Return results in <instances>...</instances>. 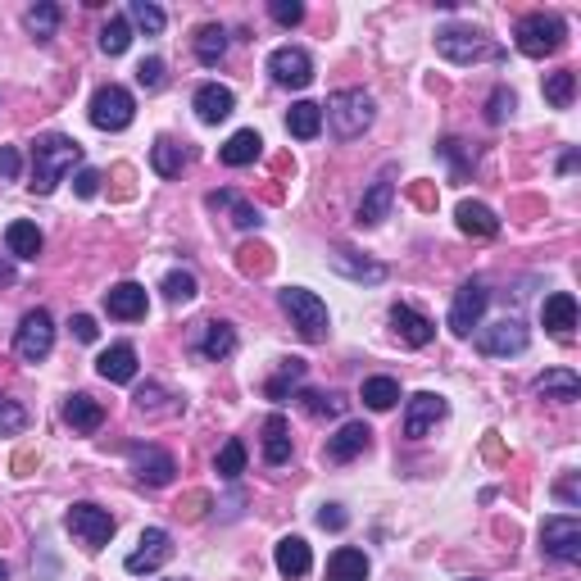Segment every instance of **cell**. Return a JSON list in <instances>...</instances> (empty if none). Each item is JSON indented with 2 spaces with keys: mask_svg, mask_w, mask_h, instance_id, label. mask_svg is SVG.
Returning a JSON list of instances; mask_svg holds the SVG:
<instances>
[{
  "mask_svg": "<svg viewBox=\"0 0 581 581\" xmlns=\"http://www.w3.org/2000/svg\"><path fill=\"white\" fill-rule=\"evenodd\" d=\"M73 164H82V146L73 137H60V132H50L32 146V182L28 187L37 196H50V191L64 182V173H73Z\"/></svg>",
  "mask_w": 581,
  "mask_h": 581,
  "instance_id": "1",
  "label": "cell"
},
{
  "mask_svg": "<svg viewBox=\"0 0 581 581\" xmlns=\"http://www.w3.org/2000/svg\"><path fill=\"white\" fill-rule=\"evenodd\" d=\"M327 123H332V132L341 141H355L368 132V123H373V96L359 87H345V91H332V100H327Z\"/></svg>",
  "mask_w": 581,
  "mask_h": 581,
  "instance_id": "2",
  "label": "cell"
},
{
  "mask_svg": "<svg viewBox=\"0 0 581 581\" xmlns=\"http://www.w3.org/2000/svg\"><path fill=\"white\" fill-rule=\"evenodd\" d=\"M563 37H568L563 19H559V14H545V10L518 19V28H513V46H518L527 60H545V55L563 50Z\"/></svg>",
  "mask_w": 581,
  "mask_h": 581,
  "instance_id": "3",
  "label": "cell"
},
{
  "mask_svg": "<svg viewBox=\"0 0 581 581\" xmlns=\"http://www.w3.org/2000/svg\"><path fill=\"white\" fill-rule=\"evenodd\" d=\"M436 50H441L450 64H477V60H504V50L495 41H486V32L477 28H441L436 32Z\"/></svg>",
  "mask_w": 581,
  "mask_h": 581,
  "instance_id": "4",
  "label": "cell"
},
{
  "mask_svg": "<svg viewBox=\"0 0 581 581\" xmlns=\"http://www.w3.org/2000/svg\"><path fill=\"white\" fill-rule=\"evenodd\" d=\"M282 309L305 341H327V305L314 296V291H305V286H286Z\"/></svg>",
  "mask_w": 581,
  "mask_h": 581,
  "instance_id": "5",
  "label": "cell"
},
{
  "mask_svg": "<svg viewBox=\"0 0 581 581\" xmlns=\"http://www.w3.org/2000/svg\"><path fill=\"white\" fill-rule=\"evenodd\" d=\"M132 119H137V100H132L128 87H119V82L96 87V96H91V123L100 132H123Z\"/></svg>",
  "mask_w": 581,
  "mask_h": 581,
  "instance_id": "6",
  "label": "cell"
},
{
  "mask_svg": "<svg viewBox=\"0 0 581 581\" xmlns=\"http://www.w3.org/2000/svg\"><path fill=\"white\" fill-rule=\"evenodd\" d=\"M64 527H69L73 536H78L87 550H105L109 541H114V513L100 509V504H73L69 513H64Z\"/></svg>",
  "mask_w": 581,
  "mask_h": 581,
  "instance_id": "7",
  "label": "cell"
},
{
  "mask_svg": "<svg viewBox=\"0 0 581 581\" xmlns=\"http://www.w3.org/2000/svg\"><path fill=\"white\" fill-rule=\"evenodd\" d=\"M541 550L559 563H577L581 559V522L572 513H559V518H545L541 527Z\"/></svg>",
  "mask_w": 581,
  "mask_h": 581,
  "instance_id": "8",
  "label": "cell"
},
{
  "mask_svg": "<svg viewBox=\"0 0 581 581\" xmlns=\"http://www.w3.org/2000/svg\"><path fill=\"white\" fill-rule=\"evenodd\" d=\"M50 345H55V323H50L46 309H32V314H23L19 336H14V350H19V359H28V364H41V359L50 355Z\"/></svg>",
  "mask_w": 581,
  "mask_h": 581,
  "instance_id": "9",
  "label": "cell"
},
{
  "mask_svg": "<svg viewBox=\"0 0 581 581\" xmlns=\"http://www.w3.org/2000/svg\"><path fill=\"white\" fill-rule=\"evenodd\" d=\"M486 300H491L486 282H463L459 291H454V305H450V332L473 336V327L482 323V314H486Z\"/></svg>",
  "mask_w": 581,
  "mask_h": 581,
  "instance_id": "10",
  "label": "cell"
},
{
  "mask_svg": "<svg viewBox=\"0 0 581 581\" xmlns=\"http://www.w3.org/2000/svg\"><path fill=\"white\" fill-rule=\"evenodd\" d=\"M477 350L491 355V359L522 355V350H527V327H522L518 318H500V323H491V327L477 332Z\"/></svg>",
  "mask_w": 581,
  "mask_h": 581,
  "instance_id": "11",
  "label": "cell"
},
{
  "mask_svg": "<svg viewBox=\"0 0 581 581\" xmlns=\"http://www.w3.org/2000/svg\"><path fill=\"white\" fill-rule=\"evenodd\" d=\"M268 73H273L277 87H309L314 82V60H309L300 46H277L268 55Z\"/></svg>",
  "mask_w": 581,
  "mask_h": 581,
  "instance_id": "12",
  "label": "cell"
},
{
  "mask_svg": "<svg viewBox=\"0 0 581 581\" xmlns=\"http://www.w3.org/2000/svg\"><path fill=\"white\" fill-rule=\"evenodd\" d=\"M445 409H450V404H445V395L418 391L414 400H409V409H404V436H409V441H423V436L445 418Z\"/></svg>",
  "mask_w": 581,
  "mask_h": 581,
  "instance_id": "13",
  "label": "cell"
},
{
  "mask_svg": "<svg viewBox=\"0 0 581 581\" xmlns=\"http://www.w3.org/2000/svg\"><path fill=\"white\" fill-rule=\"evenodd\" d=\"M128 459H132V473H137L146 486H168L173 473H178V459H173L168 450H159V445H132Z\"/></svg>",
  "mask_w": 581,
  "mask_h": 581,
  "instance_id": "14",
  "label": "cell"
},
{
  "mask_svg": "<svg viewBox=\"0 0 581 581\" xmlns=\"http://www.w3.org/2000/svg\"><path fill=\"white\" fill-rule=\"evenodd\" d=\"M168 554H173V541H168L164 527H146L137 541V550L128 554V572L132 577H141V572H159L168 563Z\"/></svg>",
  "mask_w": 581,
  "mask_h": 581,
  "instance_id": "15",
  "label": "cell"
},
{
  "mask_svg": "<svg viewBox=\"0 0 581 581\" xmlns=\"http://www.w3.org/2000/svg\"><path fill=\"white\" fill-rule=\"evenodd\" d=\"M105 309H109V318H123V323L146 318V286H137V282L109 286V291H105Z\"/></svg>",
  "mask_w": 581,
  "mask_h": 581,
  "instance_id": "16",
  "label": "cell"
},
{
  "mask_svg": "<svg viewBox=\"0 0 581 581\" xmlns=\"http://www.w3.org/2000/svg\"><path fill=\"white\" fill-rule=\"evenodd\" d=\"M391 327H395V336H400L404 345H414V350L432 345V336H436L432 318H423L418 309H409V305H395L391 309Z\"/></svg>",
  "mask_w": 581,
  "mask_h": 581,
  "instance_id": "17",
  "label": "cell"
},
{
  "mask_svg": "<svg viewBox=\"0 0 581 581\" xmlns=\"http://www.w3.org/2000/svg\"><path fill=\"white\" fill-rule=\"evenodd\" d=\"M368 441H373L368 423H345L336 436H327V463H350V459H359V454L368 450Z\"/></svg>",
  "mask_w": 581,
  "mask_h": 581,
  "instance_id": "18",
  "label": "cell"
},
{
  "mask_svg": "<svg viewBox=\"0 0 581 581\" xmlns=\"http://www.w3.org/2000/svg\"><path fill=\"white\" fill-rule=\"evenodd\" d=\"M64 423H69L73 432H100V423H105V404L87 391H73L69 400H64Z\"/></svg>",
  "mask_w": 581,
  "mask_h": 581,
  "instance_id": "19",
  "label": "cell"
},
{
  "mask_svg": "<svg viewBox=\"0 0 581 581\" xmlns=\"http://www.w3.org/2000/svg\"><path fill=\"white\" fill-rule=\"evenodd\" d=\"M454 218H459V232H463V237H477V241L500 237V218H495L491 209L482 205V200H463V205L454 209Z\"/></svg>",
  "mask_w": 581,
  "mask_h": 581,
  "instance_id": "20",
  "label": "cell"
},
{
  "mask_svg": "<svg viewBox=\"0 0 581 581\" xmlns=\"http://www.w3.org/2000/svg\"><path fill=\"white\" fill-rule=\"evenodd\" d=\"M232 109H237V96L227 87H218V82H205V87L196 91V119L200 123H223V119H232Z\"/></svg>",
  "mask_w": 581,
  "mask_h": 581,
  "instance_id": "21",
  "label": "cell"
},
{
  "mask_svg": "<svg viewBox=\"0 0 581 581\" xmlns=\"http://www.w3.org/2000/svg\"><path fill=\"white\" fill-rule=\"evenodd\" d=\"M150 164H155L159 178H182V168L191 164V146L187 141H173V137H159L150 146Z\"/></svg>",
  "mask_w": 581,
  "mask_h": 581,
  "instance_id": "22",
  "label": "cell"
},
{
  "mask_svg": "<svg viewBox=\"0 0 581 581\" xmlns=\"http://www.w3.org/2000/svg\"><path fill=\"white\" fill-rule=\"evenodd\" d=\"M96 373L105 377V382H132L137 377V350H132L128 341H119V345H109L105 355L96 359Z\"/></svg>",
  "mask_w": 581,
  "mask_h": 581,
  "instance_id": "23",
  "label": "cell"
},
{
  "mask_svg": "<svg viewBox=\"0 0 581 581\" xmlns=\"http://www.w3.org/2000/svg\"><path fill=\"white\" fill-rule=\"evenodd\" d=\"M259 155H264V137H259L255 128L232 132V137H227V146L218 150V159H223L227 168H246V164H255Z\"/></svg>",
  "mask_w": 581,
  "mask_h": 581,
  "instance_id": "24",
  "label": "cell"
},
{
  "mask_svg": "<svg viewBox=\"0 0 581 581\" xmlns=\"http://www.w3.org/2000/svg\"><path fill=\"white\" fill-rule=\"evenodd\" d=\"M309 568H314V554H309L305 536H282V541H277V572L296 581V577H305Z\"/></svg>",
  "mask_w": 581,
  "mask_h": 581,
  "instance_id": "25",
  "label": "cell"
},
{
  "mask_svg": "<svg viewBox=\"0 0 581 581\" xmlns=\"http://www.w3.org/2000/svg\"><path fill=\"white\" fill-rule=\"evenodd\" d=\"M541 318H545V332H554L559 341H568L572 327H577V300H572L568 291H559V296H550L541 305Z\"/></svg>",
  "mask_w": 581,
  "mask_h": 581,
  "instance_id": "26",
  "label": "cell"
},
{
  "mask_svg": "<svg viewBox=\"0 0 581 581\" xmlns=\"http://www.w3.org/2000/svg\"><path fill=\"white\" fill-rule=\"evenodd\" d=\"M391 205H395L391 178H377L373 187H368V196L359 200V218H355V223H359V227H377L386 214H391Z\"/></svg>",
  "mask_w": 581,
  "mask_h": 581,
  "instance_id": "27",
  "label": "cell"
},
{
  "mask_svg": "<svg viewBox=\"0 0 581 581\" xmlns=\"http://www.w3.org/2000/svg\"><path fill=\"white\" fill-rule=\"evenodd\" d=\"M536 391H541L545 400L572 404V400H581V377L572 373V368H550V373L536 377Z\"/></svg>",
  "mask_w": 581,
  "mask_h": 581,
  "instance_id": "28",
  "label": "cell"
},
{
  "mask_svg": "<svg viewBox=\"0 0 581 581\" xmlns=\"http://www.w3.org/2000/svg\"><path fill=\"white\" fill-rule=\"evenodd\" d=\"M264 459L273 463V468L291 463V423H286L282 414H268L264 418Z\"/></svg>",
  "mask_w": 581,
  "mask_h": 581,
  "instance_id": "29",
  "label": "cell"
},
{
  "mask_svg": "<svg viewBox=\"0 0 581 581\" xmlns=\"http://www.w3.org/2000/svg\"><path fill=\"white\" fill-rule=\"evenodd\" d=\"M286 132L300 137V141H314L318 132H323V105H314V100H296L291 114H286Z\"/></svg>",
  "mask_w": 581,
  "mask_h": 581,
  "instance_id": "30",
  "label": "cell"
},
{
  "mask_svg": "<svg viewBox=\"0 0 581 581\" xmlns=\"http://www.w3.org/2000/svg\"><path fill=\"white\" fill-rule=\"evenodd\" d=\"M200 355L205 359H232L237 355V327L232 323H205V336H200Z\"/></svg>",
  "mask_w": 581,
  "mask_h": 581,
  "instance_id": "31",
  "label": "cell"
},
{
  "mask_svg": "<svg viewBox=\"0 0 581 581\" xmlns=\"http://www.w3.org/2000/svg\"><path fill=\"white\" fill-rule=\"evenodd\" d=\"M5 246H10L14 259H37L41 246H46V237H41L37 223H23V218H19V223L5 227Z\"/></svg>",
  "mask_w": 581,
  "mask_h": 581,
  "instance_id": "32",
  "label": "cell"
},
{
  "mask_svg": "<svg viewBox=\"0 0 581 581\" xmlns=\"http://www.w3.org/2000/svg\"><path fill=\"white\" fill-rule=\"evenodd\" d=\"M327 581H368V559L364 550H336L332 559H327Z\"/></svg>",
  "mask_w": 581,
  "mask_h": 581,
  "instance_id": "33",
  "label": "cell"
},
{
  "mask_svg": "<svg viewBox=\"0 0 581 581\" xmlns=\"http://www.w3.org/2000/svg\"><path fill=\"white\" fill-rule=\"evenodd\" d=\"M305 368H309L305 359H282V364H277V373L264 382V395H268V400H286V395L305 382Z\"/></svg>",
  "mask_w": 581,
  "mask_h": 581,
  "instance_id": "34",
  "label": "cell"
},
{
  "mask_svg": "<svg viewBox=\"0 0 581 581\" xmlns=\"http://www.w3.org/2000/svg\"><path fill=\"white\" fill-rule=\"evenodd\" d=\"M209 209H232V223L246 227V232L264 223V218H259V209L250 205V200H241L237 191H214V196H209Z\"/></svg>",
  "mask_w": 581,
  "mask_h": 581,
  "instance_id": "35",
  "label": "cell"
},
{
  "mask_svg": "<svg viewBox=\"0 0 581 581\" xmlns=\"http://www.w3.org/2000/svg\"><path fill=\"white\" fill-rule=\"evenodd\" d=\"M332 268H336V273H345V277H355V282H386V268L368 264V259H355V250H336Z\"/></svg>",
  "mask_w": 581,
  "mask_h": 581,
  "instance_id": "36",
  "label": "cell"
},
{
  "mask_svg": "<svg viewBox=\"0 0 581 581\" xmlns=\"http://www.w3.org/2000/svg\"><path fill=\"white\" fill-rule=\"evenodd\" d=\"M223 55H227V32L218 28V23H205V28L196 32V60L214 69V64L223 60Z\"/></svg>",
  "mask_w": 581,
  "mask_h": 581,
  "instance_id": "37",
  "label": "cell"
},
{
  "mask_svg": "<svg viewBox=\"0 0 581 581\" xmlns=\"http://www.w3.org/2000/svg\"><path fill=\"white\" fill-rule=\"evenodd\" d=\"M237 268L246 277H268L273 273V250H268L264 241H246V246L237 250Z\"/></svg>",
  "mask_w": 581,
  "mask_h": 581,
  "instance_id": "38",
  "label": "cell"
},
{
  "mask_svg": "<svg viewBox=\"0 0 581 581\" xmlns=\"http://www.w3.org/2000/svg\"><path fill=\"white\" fill-rule=\"evenodd\" d=\"M23 28L32 32L37 41L55 37V28H60V5H50V0H41V5H32L28 14H23Z\"/></svg>",
  "mask_w": 581,
  "mask_h": 581,
  "instance_id": "39",
  "label": "cell"
},
{
  "mask_svg": "<svg viewBox=\"0 0 581 581\" xmlns=\"http://www.w3.org/2000/svg\"><path fill=\"white\" fill-rule=\"evenodd\" d=\"M395 400H400V382H395V377H368V382H364V404H368V409L386 414V409H395Z\"/></svg>",
  "mask_w": 581,
  "mask_h": 581,
  "instance_id": "40",
  "label": "cell"
},
{
  "mask_svg": "<svg viewBox=\"0 0 581 581\" xmlns=\"http://www.w3.org/2000/svg\"><path fill=\"white\" fill-rule=\"evenodd\" d=\"M128 46H132L128 19H123V14H109V23L100 28V50H105V55H123Z\"/></svg>",
  "mask_w": 581,
  "mask_h": 581,
  "instance_id": "41",
  "label": "cell"
},
{
  "mask_svg": "<svg viewBox=\"0 0 581 581\" xmlns=\"http://www.w3.org/2000/svg\"><path fill=\"white\" fill-rule=\"evenodd\" d=\"M572 96H577V73H572V69H559V73L545 78V100H550L554 109H568Z\"/></svg>",
  "mask_w": 581,
  "mask_h": 581,
  "instance_id": "42",
  "label": "cell"
},
{
  "mask_svg": "<svg viewBox=\"0 0 581 581\" xmlns=\"http://www.w3.org/2000/svg\"><path fill=\"white\" fill-rule=\"evenodd\" d=\"M214 468H218V477H227V482H237V477L246 473V445H241V441H227L223 450H218Z\"/></svg>",
  "mask_w": 581,
  "mask_h": 581,
  "instance_id": "43",
  "label": "cell"
},
{
  "mask_svg": "<svg viewBox=\"0 0 581 581\" xmlns=\"http://www.w3.org/2000/svg\"><path fill=\"white\" fill-rule=\"evenodd\" d=\"M300 400H305V409L314 418H341L345 414V400L332 391H300Z\"/></svg>",
  "mask_w": 581,
  "mask_h": 581,
  "instance_id": "44",
  "label": "cell"
},
{
  "mask_svg": "<svg viewBox=\"0 0 581 581\" xmlns=\"http://www.w3.org/2000/svg\"><path fill=\"white\" fill-rule=\"evenodd\" d=\"M164 296L173 300V305H187V300H196V273H187V268H173V273L164 277Z\"/></svg>",
  "mask_w": 581,
  "mask_h": 581,
  "instance_id": "45",
  "label": "cell"
},
{
  "mask_svg": "<svg viewBox=\"0 0 581 581\" xmlns=\"http://www.w3.org/2000/svg\"><path fill=\"white\" fill-rule=\"evenodd\" d=\"M209 509H214V495H209V491H187L178 504H173V513H178L182 522H200Z\"/></svg>",
  "mask_w": 581,
  "mask_h": 581,
  "instance_id": "46",
  "label": "cell"
},
{
  "mask_svg": "<svg viewBox=\"0 0 581 581\" xmlns=\"http://www.w3.org/2000/svg\"><path fill=\"white\" fill-rule=\"evenodd\" d=\"M132 23H137L141 32H150V37H159V32H164V10L150 5V0H132Z\"/></svg>",
  "mask_w": 581,
  "mask_h": 581,
  "instance_id": "47",
  "label": "cell"
},
{
  "mask_svg": "<svg viewBox=\"0 0 581 581\" xmlns=\"http://www.w3.org/2000/svg\"><path fill=\"white\" fill-rule=\"evenodd\" d=\"M28 427V409L19 400H5L0 395V436H19Z\"/></svg>",
  "mask_w": 581,
  "mask_h": 581,
  "instance_id": "48",
  "label": "cell"
},
{
  "mask_svg": "<svg viewBox=\"0 0 581 581\" xmlns=\"http://www.w3.org/2000/svg\"><path fill=\"white\" fill-rule=\"evenodd\" d=\"M268 14H273V23H282V28H296V23L305 19V5H296V0H273Z\"/></svg>",
  "mask_w": 581,
  "mask_h": 581,
  "instance_id": "49",
  "label": "cell"
},
{
  "mask_svg": "<svg viewBox=\"0 0 581 581\" xmlns=\"http://www.w3.org/2000/svg\"><path fill=\"white\" fill-rule=\"evenodd\" d=\"M513 105H518V100H513V91H509V87H495L491 105H486V119H491V123H504V119L513 114Z\"/></svg>",
  "mask_w": 581,
  "mask_h": 581,
  "instance_id": "50",
  "label": "cell"
},
{
  "mask_svg": "<svg viewBox=\"0 0 581 581\" xmlns=\"http://www.w3.org/2000/svg\"><path fill=\"white\" fill-rule=\"evenodd\" d=\"M137 82L146 91H159L164 87V60H155V55H150V60H141L137 64Z\"/></svg>",
  "mask_w": 581,
  "mask_h": 581,
  "instance_id": "51",
  "label": "cell"
},
{
  "mask_svg": "<svg viewBox=\"0 0 581 581\" xmlns=\"http://www.w3.org/2000/svg\"><path fill=\"white\" fill-rule=\"evenodd\" d=\"M345 522H350V513H345L341 504H323V509H318V527H323V532H345Z\"/></svg>",
  "mask_w": 581,
  "mask_h": 581,
  "instance_id": "52",
  "label": "cell"
},
{
  "mask_svg": "<svg viewBox=\"0 0 581 581\" xmlns=\"http://www.w3.org/2000/svg\"><path fill=\"white\" fill-rule=\"evenodd\" d=\"M73 191H78L82 200H91L100 191V173L96 168H78V178H73Z\"/></svg>",
  "mask_w": 581,
  "mask_h": 581,
  "instance_id": "53",
  "label": "cell"
},
{
  "mask_svg": "<svg viewBox=\"0 0 581 581\" xmlns=\"http://www.w3.org/2000/svg\"><path fill=\"white\" fill-rule=\"evenodd\" d=\"M73 336H78V341H96V336H100V327H96V318H91V314H73Z\"/></svg>",
  "mask_w": 581,
  "mask_h": 581,
  "instance_id": "54",
  "label": "cell"
},
{
  "mask_svg": "<svg viewBox=\"0 0 581 581\" xmlns=\"http://www.w3.org/2000/svg\"><path fill=\"white\" fill-rule=\"evenodd\" d=\"M14 178H19V150L0 146V182H14Z\"/></svg>",
  "mask_w": 581,
  "mask_h": 581,
  "instance_id": "55",
  "label": "cell"
},
{
  "mask_svg": "<svg viewBox=\"0 0 581 581\" xmlns=\"http://www.w3.org/2000/svg\"><path fill=\"white\" fill-rule=\"evenodd\" d=\"M409 200H414L418 209H436V187L432 182H414V187H409Z\"/></svg>",
  "mask_w": 581,
  "mask_h": 581,
  "instance_id": "56",
  "label": "cell"
},
{
  "mask_svg": "<svg viewBox=\"0 0 581 581\" xmlns=\"http://www.w3.org/2000/svg\"><path fill=\"white\" fill-rule=\"evenodd\" d=\"M159 400H164V391H159V386H141V391H137L141 409H159Z\"/></svg>",
  "mask_w": 581,
  "mask_h": 581,
  "instance_id": "57",
  "label": "cell"
},
{
  "mask_svg": "<svg viewBox=\"0 0 581 581\" xmlns=\"http://www.w3.org/2000/svg\"><path fill=\"white\" fill-rule=\"evenodd\" d=\"M114 182H119V196L128 200V196H132V168L119 164V168H114Z\"/></svg>",
  "mask_w": 581,
  "mask_h": 581,
  "instance_id": "58",
  "label": "cell"
},
{
  "mask_svg": "<svg viewBox=\"0 0 581 581\" xmlns=\"http://www.w3.org/2000/svg\"><path fill=\"white\" fill-rule=\"evenodd\" d=\"M559 500L577 509V500H581V495H577V482H572V477H568V482H559Z\"/></svg>",
  "mask_w": 581,
  "mask_h": 581,
  "instance_id": "59",
  "label": "cell"
},
{
  "mask_svg": "<svg viewBox=\"0 0 581 581\" xmlns=\"http://www.w3.org/2000/svg\"><path fill=\"white\" fill-rule=\"evenodd\" d=\"M32 463H37V454H32V450H23L19 459H14V473H19V477H28V473H32Z\"/></svg>",
  "mask_w": 581,
  "mask_h": 581,
  "instance_id": "60",
  "label": "cell"
},
{
  "mask_svg": "<svg viewBox=\"0 0 581 581\" xmlns=\"http://www.w3.org/2000/svg\"><path fill=\"white\" fill-rule=\"evenodd\" d=\"M482 450H486V459H500V454H504V450H500V436L491 432V436H486V445H482Z\"/></svg>",
  "mask_w": 581,
  "mask_h": 581,
  "instance_id": "61",
  "label": "cell"
},
{
  "mask_svg": "<svg viewBox=\"0 0 581 581\" xmlns=\"http://www.w3.org/2000/svg\"><path fill=\"white\" fill-rule=\"evenodd\" d=\"M572 168H577V150H568V155L559 159V173H572Z\"/></svg>",
  "mask_w": 581,
  "mask_h": 581,
  "instance_id": "62",
  "label": "cell"
},
{
  "mask_svg": "<svg viewBox=\"0 0 581 581\" xmlns=\"http://www.w3.org/2000/svg\"><path fill=\"white\" fill-rule=\"evenodd\" d=\"M0 282H14V264H5V259H0Z\"/></svg>",
  "mask_w": 581,
  "mask_h": 581,
  "instance_id": "63",
  "label": "cell"
},
{
  "mask_svg": "<svg viewBox=\"0 0 581 581\" xmlns=\"http://www.w3.org/2000/svg\"><path fill=\"white\" fill-rule=\"evenodd\" d=\"M5 577H10V572H5V563H0V581H5Z\"/></svg>",
  "mask_w": 581,
  "mask_h": 581,
  "instance_id": "64",
  "label": "cell"
}]
</instances>
